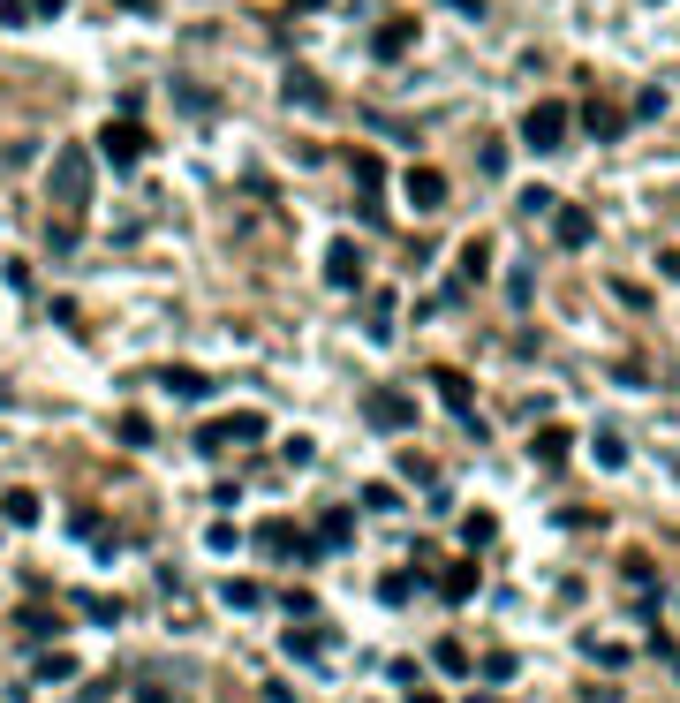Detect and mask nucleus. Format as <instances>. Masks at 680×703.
Instances as JSON below:
<instances>
[{"instance_id":"obj_1","label":"nucleus","mask_w":680,"mask_h":703,"mask_svg":"<svg viewBox=\"0 0 680 703\" xmlns=\"http://www.w3.org/2000/svg\"><path fill=\"white\" fill-rule=\"evenodd\" d=\"M53 205H61V212H84L91 205V152L61 144V159H53Z\"/></svg>"},{"instance_id":"obj_2","label":"nucleus","mask_w":680,"mask_h":703,"mask_svg":"<svg viewBox=\"0 0 680 703\" xmlns=\"http://www.w3.org/2000/svg\"><path fill=\"white\" fill-rule=\"evenodd\" d=\"M567 121H575V114H567V99H537L522 114V144H529V152H560V144H567Z\"/></svg>"},{"instance_id":"obj_3","label":"nucleus","mask_w":680,"mask_h":703,"mask_svg":"<svg viewBox=\"0 0 680 703\" xmlns=\"http://www.w3.org/2000/svg\"><path fill=\"white\" fill-rule=\"evenodd\" d=\"M265 439V416L242 409V416H220V424H204L197 431V454H227V446H257Z\"/></svg>"},{"instance_id":"obj_4","label":"nucleus","mask_w":680,"mask_h":703,"mask_svg":"<svg viewBox=\"0 0 680 703\" xmlns=\"http://www.w3.org/2000/svg\"><path fill=\"white\" fill-rule=\"evenodd\" d=\"M99 159H106V167H121V174H129L136 159H144V129H136L129 114H114V121L99 129Z\"/></svg>"},{"instance_id":"obj_5","label":"nucleus","mask_w":680,"mask_h":703,"mask_svg":"<svg viewBox=\"0 0 680 703\" xmlns=\"http://www.w3.org/2000/svg\"><path fill=\"white\" fill-rule=\"evenodd\" d=\"M363 424H371V431H386V439H401V431L416 424V401H408V394H393V386H378V394L363 401Z\"/></svg>"},{"instance_id":"obj_6","label":"nucleus","mask_w":680,"mask_h":703,"mask_svg":"<svg viewBox=\"0 0 680 703\" xmlns=\"http://www.w3.org/2000/svg\"><path fill=\"white\" fill-rule=\"evenodd\" d=\"M401 197H408L416 212H439V205H446V174H439V167H408V174H401Z\"/></svg>"},{"instance_id":"obj_7","label":"nucleus","mask_w":680,"mask_h":703,"mask_svg":"<svg viewBox=\"0 0 680 703\" xmlns=\"http://www.w3.org/2000/svg\"><path fill=\"white\" fill-rule=\"evenodd\" d=\"M348 167H356V197H363V220H378V197H386V159H378V152H356Z\"/></svg>"},{"instance_id":"obj_8","label":"nucleus","mask_w":680,"mask_h":703,"mask_svg":"<svg viewBox=\"0 0 680 703\" xmlns=\"http://www.w3.org/2000/svg\"><path fill=\"white\" fill-rule=\"evenodd\" d=\"M325 280H333V288H348V295L363 288V250H356L348 235H340L333 250H325Z\"/></svg>"},{"instance_id":"obj_9","label":"nucleus","mask_w":680,"mask_h":703,"mask_svg":"<svg viewBox=\"0 0 680 703\" xmlns=\"http://www.w3.org/2000/svg\"><path fill=\"white\" fill-rule=\"evenodd\" d=\"M257 552H272V560H295V552H318L295 522H257Z\"/></svg>"},{"instance_id":"obj_10","label":"nucleus","mask_w":680,"mask_h":703,"mask_svg":"<svg viewBox=\"0 0 680 703\" xmlns=\"http://www.w3.org/2000/svg\"><path fill=\"white\" fill-rule=\"evenodd\" d=\"M552 235H560V250H590L597 227H590V212H582V205H552Z\"/></svg>"},{"instance_id":"obj_11","label":"nucleus","mask_w":680,"mask_h":703,"mask_svg":"<svg viewBox=\"0 0 680 703\" xmlns=\"http://www.w3.org/2000/svg\"><path fill=\"white\" fill-rule=\"evenodd\" d=\"M408 46H416V16H386L371 31V53H378V61H401Z\"/></svg>"},{"instance_id":"obj_12","label":"nucleus","mask_w":680,"mask_h":703,"mask_svg":"<svg viewBox=\"0 0 680 703\" xmlns=\"http://www.w3.org/2000/svg\"><path fill=\"white\" fill-rule=\"evenodd\" d=\"M582 129H590L597 144H612L620 129H628V114H620V106H605V99H590V106H582Z\"/></svg>"},{"instance_id":"obj_13","label":"nucleus","mask_w":680,"mask_h":703,"mask_svg":"<svg viewBox=\"0 0 680 703\" xmlns=\"http://www.w3.org/2000/svg\"><path fill=\"white\" fill-rule=\"evenodd\" d=\"M454 273H461V288H476V280L492 273V242H484V235H476V242H461V265H454Z\"/></svg>"},{"instance_id":"obj_14","label":"nucleus","mask_w":680,"mask_h":703,"mask_svg":"<svg viewBox=\"0 0 680 703\" xmlns=\"http://www.w3.org/2000/svg\"><path fill=\"white\" fill-rule=\"evenodd\" d=\"M280 91H288V106H310V114H325V106H333V99H325V84H318V76H303V69H295Z\"/></svg>"},{"instance_id":"obj_15","label":"nucleus","mask_w":680,"mask_h":703,"mask_svg":"<svg viewBox=\"0 0 680 703\" xmlns=\"http://www.w3.org/2000/svg\"><path fill=\"white\" fill-rule=\"evenodd\" d=\"M529 462H537V469H560V462H567V431H560V424H544L537 446H529Z\"/></svg>"},{"instance_id":"obj_16","label":"nucleus","mask_w":680,"mask_h":703,"mask_svg":"<svg viewBox=\"0 0 680 703\" xmlns=\"http://www.w3.org/2000/svg\"><path fill=\"white\" fill-rule=\"evenodd\" d=\"M590 454H597V469H628V439H620V431H605V424L590 431Z\"/></svg>"},{"instance_id":"obj_17","label":"nucleus","mask_w":680,"mask_h":703,"mask_svg":"<svg viewBox=\"0 0 680 703\" xmlns=\"http://www.w3.org/2000/svg\"><path fill=\"white\" fill-rule=\"evenodd\" d=\"M431 386H439V394H446V409H454L461 424H469V378H461V371H431Z\"/></svg>"},{"instance_id":"obj_18","label":"nucleus","mask_w":680,"mask_h":703,"mask_svg":"<svg viewBox=\"0 0 680 703\" xmlns=\"http://www.w3.org/2000/svg\"><path fill=\"white\" fill-rule=\"evenodd\" d=\"M220 605H227V613H257L265 590H257V583H220Z\"/></svg>"},{"instance_id":"obj_19","label":"nucleus","mask_w":680,"mask_h":703,"mask_svg":"<svg viewBox=\"0 0 680 703\" xmlns=\"http://www.w3.org/2000/svg\"><path fill=\"white\" fill-rule=\"evenodd\" d=\"M0 515L16 522V530H31V522H38V492H8V499H0Z\"/></svg>"},{"instance_id":"obj_20","label":"nucleus","mask_w":680,"mask_h":703,"mask_svg":"<svg viewBox=\"0 0 680 703\" xmlns=\"http://www.w3.org/2000/svg\"><path fill=\"white\" fill-rule=\"evenodd\" d=\"M439 590H446V598L461 605V598H469V590H476V567H469V560H454V567H446V583H439Z\"/></svg>"},{"instance_id":"obj_21","label":"nucleus","mask_w":680,"mask_h":703,"mask_svg":"<svg viewBox=\"0 0 680 703\" xmlns=\"http://www.w3.org/2000/svg\"><path fill=\"white\" fill-rule=\"evenodd\" d=\"M665 114V91L650 84V91H635V106H628V121H658Z\"/></svg>"},{"instance_id":"obj_22","label":"nucleus","mask_w":680,"mask_h":703,"mask_svg":"<svg viewBox=\"0 0 680 703\" xmlns=\"http://www.w3.org/2000/svg\"><path fill=\"white\" fill-rule=\"evenodd\" d=\"M325 643H333V635H325V628H318V635H303V628H295V635H288V658H318Z\"/></svg>"},{"instance_id":"obj_23","label":"nucleus","mask_w":680,"mask_h":703,"mask_svg":"<svg viewBox=\"0 0 680 703\" xmlns=\"http://www.w3.org/2000/svg\"><path fill=\"white\" fill-rule=\"evenodd\" d=\"M348 545V515H325V530H318V552H340Z\"/></svg>"},{"instance_id":"obj_24","label":"nucleus","mask_w":680,"mask_h":703,"mask_svg":"<svg viewBox=\"0 0 680 703\" xmlns=\"http://www.w3.org/2000/svg\"><path fill=\"white\" fill-rule=\"evenodd\" d=\"M38 681H76V658H68V651L61 658H38Z\"/></svg>"},{"instance_id":"obj_25","label":"nucleus","mask_w":680,"mask_h":703,"mask_svg":"<svg viewBox=\"0 0 680 703\" xmlns=\"http://www.w3.org/2000/svg\"><path fill=\"white\" fill-rule=\"evenodd\" d=\"M393 499H401L393 484H363V507H371V515H393Z\"/></svg>"},{"instance_id":"obj_26","label":"nucleus","mask_w":680,"mask_h":703,"mask_svg":"<svg viewBox=\"0 0 680 703\" xmlns=\"http://www.w3.org/2000/svg\"><path fill=\"white\" fill-rule=\"evenodd\" d=\"M476 167H484V174H507V144H499V137H484V152H476Z\"/></svg>"},{"instance_id":"obj_27","label":"nucleus","mask_w":680,"mask_h":703,"mask_svg":"<svg viewBox=\"0 0 680 703\" xmlns=\"http://www.w3.org/2000/svg\"><path fill=\"white\" fill-rule=\"evenodd\" d=\"M386 326H393V295H371V341H386Z\"/></svg>"},{"instance_id":"obj_28","label":"nucleus","mask_w":680,"mask_h":703,"mask_svg":"<svg viewBox=\"0 0 680 703\" xmlns=\"http://www.w3.org/2000/svg\"><path fill=\"white\" fill-rule=\"evenodd\" d=\"M552 205H560L552 189H522V212H529V220H544V212H552Z\"/></svg>"},{"instance_id":"obj_29","label":"nucleus","mask_w":680,"mask_h":703,"mask_svg":"<svg viewBox=\"0 0 680 703\" xmlns=\"http://www.w3.org/2000/svg\"><path fill=\"white\" fill-rule=\"evenodd\" d=\"M204 545H212V552H235L242 537H235V522H212V530H204Z\"/></svg>"},{"instance_id":"obj_30","label":"nucleus","mask_w":680,"mask_h":703,"mask_svg":"<svg viewBox=\"0 0 680 703\" xmlns=\"http://www.w3.org/2000/svg\"><path fill=\"white\" fill-rule=\"evenodd\" d=\"M167 386H174V394H204L212 378H204V371H167Z\"/></svg>"},{"instance_id":"obj_31","label":"nucleus","mask_w":680,"mask_h":703,"mask_svg":"<svg viewBox=\"0 0 680 703\" xmlns=\"http://www.w3.org/2000/svg\"><path fill=\"white\" fill-rule=\"evenodd\" d=\"M439 666H446V673H469V651H461L454 635H446V643H439Z\"/></svg>"},{"instance_id":"obj_32","label":"nucleus","mask_w":680,"mask_h":703,"mask_svg":"<svg viewBox=\"0 0 680 703\" xmlns=\"http://www.w3.org/2000/svg\"><path fill=\"white\" fill-rule=\"evenodd\" d=\"M484 681H514V651H492V658H484Z\"/></svg>"},{"instance_id":"obj_33","label":"nucleus","mask_w":680,"mask_h":703,"mask_svg":"<svg viewBox=\"0 0 680 703\" xmlns=\"http://www.w3.org/2000/svg\"><path fill=\"white\" fill-rule=\"evenodd\" d=\"M0 23L16 31V23H38V16H31V0H0Z\"/></svg>"},{"instance_id":"obj_34","label":"nucleus","mask_w":680,"mask_h":703,"mask_svg":"<svg viewBox=\"0 0 680 703\" xmlns=\"http://www.w3.org/2000/svg\"><path fill=\"white\" fill-rule=\"evenodd\" d=\"M61 8H68V0H31V16H61Z\"/></svg>"},{"instance_id":"obj_35","label":"nucleus","mask_w":680,"mask_h":703,"mask_svg":"<svg viewBox=\"0 0 680 703\" xmlns=\"http://www.w3.org/2000/svg\"><path fill=\"white\" fill-rule=\"evenodd\" d=\"M295 8H333V0H295Z\"/></svg>"},{"instance_id":"obj_36","label":"nucleus","mask_w":680,"mask_h":703,"mask_svg":"<svg viewBox=\"0 0 680 703\" xmlns=\"http://www.w3.org/2000/svg\"><path fill=\"white\" fill-rule=\"evenodd\" d=\"M469 703H507V696H469Z\"/></svg>"},{"instance_id":"obj_37","label":"nucleus","mask_w":680,"mask_h":703,"mask_svg":"<svg viewBox=\"0 0 680 703\" xmlns=\"http://www.w3.org/2000/svg\"><path fill=\"white\" fill-rule=\"evenodd\" d=\"M416 703H439V696H416Z\"/></svg>"},{"instance_id":"obj_38","label":"nucleus","mask_w":680,"mask_h":703,"mask_svg":"<svg viewBox=\"0 0 680 703\" xmlns=\"http://www.w3.org/2000/svg\"><path fill=\"white\" fill-rule=\"evenodd\" d=\"M152 703H167V696H152Z\"/></svg>"}]
</instances>
